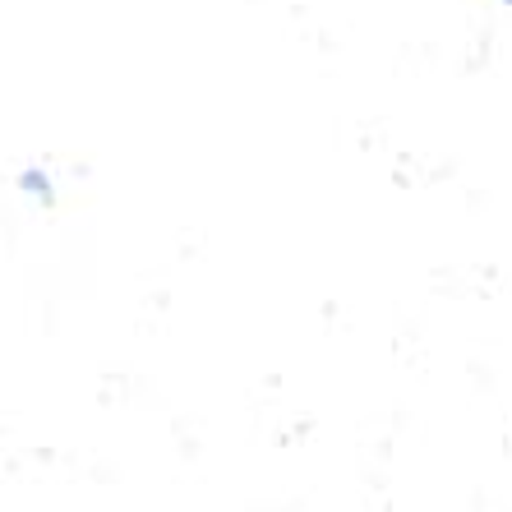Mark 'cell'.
Instances as JSON below:
<instances>
[{"label": "cell", "instance_id": "1", "mask_svg": "<svg viewBox=\"0 0 512 512\" xmlns=\"http://www.w3.org/2000/svg\"><path fill=\"white\" fill-rule=\"evenodd\" d=\"M24 190L42 194V203H51V185H47V176H37V171H24Z\"/></svg>", "mask_w": 512, "mask_h": 512}]
</instances>
